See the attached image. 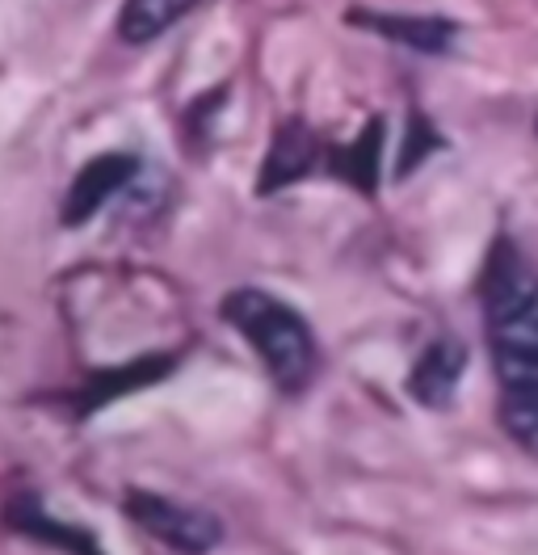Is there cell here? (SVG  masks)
<instances>
[{
  "mask_svg": "<svg viewBox=\"0 0 538 555\" xmlns=\"http://www.w3.org/2000/svg\"><path fill=\"white\" fill-rule=\"evenodd\" d=\"M349 26L370 30L379 38H392L408 51L421 55H450L459 47L463 26L450 17H430V13H379V9H349Z\"/></svg>",
  "mask_w": 538,
  "mask_h": 555,
  "instance_id": "obj_5",
  "label": "cell"
},
{
  "mask_svg": "<svg viewBox=\"0 0 538 555\" xmlns=\"http://www.w3.org/2000/svg\"><path fill=\"white\" fill-rule=\"evenodd\" d=\"M379 169H383V118H370L362 135L349 147L333 152V173L349 181L358 194H374L379 190Z\"/></svg>",
  "mask_w": 538,
  "mask_h": 555,
  "instance_id": "obj_11",
  "label": "cell"
},
{
  "mask_svg": "<svg viewBox=\"0 0 538 555\" xmlns=\"http://www.w3.org/2000/svg\"><path fill=\"white\" fill-rule=\"evenodd\" d=\"M172 362L177 358H165V353H156V358H139V362H123V366H114V371H105L98 379L85 387V400H80V413H93L101 404H110V400H118V396H131L139 387H152V383H161L172 371Z\"/></svg>",
  "mask_w": 538,
  "mask_h": 555,
  "instance_id": "obj_10",
  "label": "cell"
},
{
  "mask_svg": "<svg viewBox=\"0 0 538 555\" xmlns=\"http://www.w3.org/2000/svg\"><path fill=\"white\" fill-rule=\"evenodd\" d=\"M316 160H320V139H316V131L303 118H286L273 131V143L266 147V160H261V173H257V198H269V194H278V190L303 181V177L316 169Z\"/></svg>",
  "mask_w": 538,
  "mask_h": 555,
  "instance_id": "obj_8",
  "label": "cell"
},
{
  "mask_svg": "<svg viewBox=\"0 0 538 555\" xmlns=\"http://www.w3.org/2000/svg\"><path fill=\"white\" fill-rule=\"evenodd\" d=\"M463 371H467V346L459 337H437L421 349V358L412 362L404 387L421 409H450Z\"/></svg>",
  "mask_w": 538,
  "mask_h": 555,
  "instance_id": "obj_6",
  "label": "cell"
},
{
  "mask_svg": "<svg viewBox=\"0 0 538 555\" xmlns=\"http://www.w3.org/2000/svg\"><path fill=\"white\" fill-rule=\"evenodd\" d=\"M479 299L501 383L504 434L538 454V274L509 236H497L488 248Z\"/></svg>",
  "mask_w": 538,
  "mask_h": 555,
  "instance_id": "obj_1",
  "label": "cell"
},
{
  "mask_svg": "<svg viewBox=\"0 0 538 555\" xmlns=\"http://www.w3.org/2000/svg\"><path fill=\"white\" fill-rule=\"evenodd\" d=\"M219 320L257 349L278 391L303 396L320 375V346L311 324L286 299L261 286H235L219 299Z\"/></svg>",
  "mask_w": 538,
  "mask_h": 555,
  "instance_id": "obj_2",
  "label": "cell"
},
{
  "mask_svg": "<svg viewBox=\"0 0 538 555\" xmlns=\"http://www.w3.org/2000/svg\"><path fill=\"white\" fill-rule=\"evenodd\" d=\"M198 4L202 0H123V9H118V38L131 42V47L156 42L172 26H181Z\"/></svg>",
  "mask_w": 538,
  "mask_h": 555,
  "instance_id": "obj_9",
  "label": "cell"
},
{
  "mask_svg": "<svg viewBox=\"0 0 538 555\" xmlns=\"http://www.w3.org/2000/svg\"><path fill=\"white\" fill-rule=\"evenodd\" d=\"M139 177V156L131 152H98L80 165V173L72 177L64 194V207H60V223L64 228H85L93 215H101L105 203H114L127 185Z\"/></svg>",
  "mask_w": 538,
  "mask_h": 555,
  "instance_id": "obj_4",
  "label": "cell"
},
{
  "mask_svg": "<svg viewBox=\"0 0 538 555\" xmlns=\"http://www.w3.org/2000/svg\"><path fill=\"white\" fill-rule=\"evenodd\" d=\"M535 131H538V122H535Z\"/></svg>",
  "mask_w": 538,
  "mask_h": 555,
  "instance_id": "obj_13",
  "label": "cell"
},
{
  "mask_svg": "<svg viewBox=\"0 0 538 555\" xmlns=\"http://www.w3.org/2000/svg\"><path fill=\"white\" fill-rule=\"evenodd\" d=\"M437 147H441V135L430 127V118H425V114H412V122H408V143H404V152H400L396 177H408L430 152H437Z\"/></svg>",
  "mask_w": 538,
  "mask_h": 555,
  "instance_id": "obj_12",
  "label": "cell"
},
{
  "mask_svg": "<svg viewBox=\"0 0 538 555\" xmlns=\"http://www.w3.org/2000/svg\"><path fill=\"white\" fill-rule=\"evenodd\" d=\"M123 514L143 534H152L156 543H165L168 552L177 555H210L223 543V521L215 518L210 509L172 501V496L152 492V488H127Z\"/></svg>",
  "mask_w": 538,
  "mask_h": 555,
  "instance_id": "obj_3",
  "label": "cell"
},
{
  "mask_svg": "<svg viewBox=\"0 0 538 555\" xmlns=\"http://www.w3.org/2000/svg\"><path fill=\"white\" fill-rule=\"evenodd\" d=\"M4 526H9L13 534H26L34 543L60 547V552H67V555H105V547H101L98 534H93L89 526L51 518V509L42 505L38 492H17V496L4 505Z\"/></svg>",
  "mask_w": 538,
  "mask_h": 555,
  "instance_id": "obj_7",
  "label": "cell"
}]
</instances>
